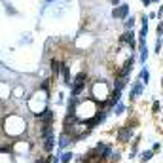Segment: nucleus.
I'll use <instances>...</instances> for the list:
<instances>
[{
  "label": "nucleus",
  "mask_w": 163,
  "mask_h": 163,
  "mask_svg": "<svg viewBox=\"0 0 163 163\" xmlns=\"http://www.w3.org/2000/svg\"><path fill=\"white\" fill-rule=\"evenodd\" d=\"M53 146H55V138H53V137L46 138V142H44V150H46V152H51V150H53Z\"/></svg>",
  "instance_id": "obj_14"
},
{
  "label": "nucleus",
  "mask_w": 163,
  "mask_h": 163,
  "mask_svg": "<svg viewBox=\"0 0 163 163\" xmlns=\"http://www.w3.org/2000/svg\"><path fill=\"white\" fill-rule=\"evenodd\" d=\"M148 78H150L148 70H146V68H142V70H140V80L144 82V83H148Z\"/></svg>",
  "instance_id": "obj_19"
},
{
  "label": "nucleus",
  "mask_w": 163,
  "mask_h": 163,
  "mask_svg": "<svg viewBox=\"0 0 163 163\" xmlns=\"http://www.w3.org/2000/svg\"><path fill=\"white\" fill-rule=\"evenodd\" d=\"M133 25H135V19H133V17H129V19L125 21V29H129V30H131V27H133Z\"/></svg>",
  "instance_id": "obj_21"
},
{
  "label": "nucleus",
  "mask_w": 163,
  "mask_h": 163,
  "mask_svg": "<svg viewBox=\"0 0 163 163\" xmlns=\"http://www.w3.org/2000/svg\"><path fill=\"white\" fill-rule=\"evenodd\" d=\"M123 110H125V106H123V104H120V102H118V104H116V114H121Z\"/></svg>",
  "instance_id": "obj_22"
},
{
  "label": "nucleus",
  "mask_w": 163,
  "mask_h": 163,
  "mask_svg": "<svg viewBox=\"0 0 163 163\" xmlns=\"http://www.w3.org/2000/svg\"><path fill=\"white\" fill-rule=\"evenodd\" d=\"M97 150L102 154V157H104V159H106V157H110V156H112V148H110V146H104V144H97Z\"/></svg>",
  "instance_id": "obj_9"
},
{
  "label": "nucleus",
  "mask_w": 163,
  "mask_h": 163,
  "mask_svg": "<svg viewBox=\"0 0 163 163\" xmlns=\"http://www.w3.org/2000/svg\"><path fill=\"white\" fill-rule=\"evenodd\" d=\"M127 13H129V6H127V4H121L120 8L114 10V17H125Z\"/></svg>",
  "instance_id": "obj_7"
},
{
  "label": "nucleus",
  "mask_w": 163,
  "mask_h": 163,
  "mask_svg": "<svg viewBox=\"0 0 163 163\" xmlns=\"http://www.w3.org/2000/svg\"><path fill=\"white\" fill-rule=\"evenodd\" d=\"M42 138H44V140H46V138H49V137H53V125H51V123H49V125H44V129H42Z\"/></svg>",
  "instance_id": "obj_12"
},
{
  "label": "nucleus",
  "mask_w": 163,
  "mask_h": 163,
  "mask_svg": "<svg viewBox=\"0 0 163 163\" xmlns=\"http://www.w3.org/2000/svg\"><path fill=\"white\" fill-rule=\"evenodd\" d=\"M163 32V23H159V25H157V34H161Z\"/></svg>",
  "instance_id": "obj_25"
},
{
  "label": "nucleus",
  "mask_w": 163,
  "mask_h": 163,
  "mask_svg": "<svg viewBox=\"0 0 163 163\" xmlns=\"http://www.w3.org/2000/svg\"><path fill=\"white\" fill-rule=\"evenodd\" d=\"M120 99H121V91H120V89H114V93L110 95V99H108V104H110V106L118 104V102H120Z\"/></svg>",
  "instance_id": "obj_8"
},
{
  "label": "nucleus",
  "mask_w": 163,
  "mask_h": 163,
  "mask_svg": "<svg viewBox=\"0 0 163 163\" xmlns=\"http://www.w3.org/2000/svg\"><path fill=\"white\" fill-rule=\"evenodd\" d=\"M140 61H146L148 59V49H146V38H140Z\"/></svg>",
  "instance_id": "obj_10"
},
{
  "label": "nucleus",
  "mask_w": 163,
  "mask_h": 163,
  "mask_svg": "<svg viewBox=\"0 0 163 163\" xmlns=\"http://www.w3.org/2000/svg\"><path fill=\"white\" fill-rule=\"evenodd\" d=\"M70 142H72V137H70V135L66 137V133H65V135L61 137V140H59V146H61V148H66V146H68Z\"/></svg>",
  "instance_id": "obj_15"
},
{
  "label": "nucleus",
  "mask_w": 163,
  "mask_h": 163,
  "mask_svg": "<svg viewBox=\"0 0 163 163\" xmlns=\"http://www.w3.org/2000/svg\"><path fill=\"white\" fill-rule=\"evenodd\" d=\"M133 34H135V32H131V30H129V32H125V34L121 36V42H129V46L135 47V36H133Z\"/></svg>",
  "instance_id": "obj_13"
},
{
  "label": "nucleus",
  "mask_w": 163,
  "mask_h": 163,
  "mask_svg": "<svg viewBox=\"0 0 163 163\" xmlns=\"http://www.w3.org/2000/svg\"><path fill=\"white\" fill-rule=\"evenodd\" d=\"M91 95H93L95 101H99V102L102 104L106 99H110L108 95H112V93L108 91V85H106V82H95L93 87H91Z\"/></svg>",
  "instance_id": "obj_2"
},
{
  "label": "nucleus",
  "mask_w": 163,
  "mask_h": 163,
  "mask_svg": "<svg viewBox=\"0 0 163 163\" xmlns=\"http://www.w3.org/2000/svg\"><path fill=\"white\" fill-rule=\"evenodd\" d=\"M13 95H15L17 99H21V97H25V91H23L21 87H15V89H13Z\"/></svg>",
  "instance_id": "obj_20"
},
{
  "label": "nucleus",
  "mask_w": 163,
  "mask_h": 163,
  "mask_svg": "<svg viewBox=\"0 0 163 163\" xmlns=\"http://www.w3.org/2000/svg\"><path fill=\"white\" fill-rule=\"evenodd\" d=\"M27 127V123L23 118L19 116H8L6 120H4V133H8L10 137H15V135L23 133Z\"/></svg>",
  "instance_id": "obj_1"
},
{
  "label": "nucleus",
  "mask_w": 163,
  "mask_h": 163,
  "mask_svg": "<svg viewBox=\"0 0 163 163\" xmlns=\"http://www.w3.org/2000/svg\"><path fill=\"white\" fill-rule=\"evenodd\" d=\"M51 72H53V76H57V74L61 72V63L51 61Z\"/></svg>",
  "instance_id": "obj_17"
},
{
  "label": "nucleus",
  "mask_w": 163,
  "mask_h": 163,
  "mask_svg": "<svg viewBox=\"0 0 163 163\" xmlns=\"http://www.w3.org/2000/svg\"><path fill=\"white\" fill-rule=\"evenodd\" d=\"M152 156H154V150H146V152L140 154V159L142 161H148V159H152Z\"/></svg>",
  "instance_id": "obj_18"
},
{
  "label": "nucleus",
  "mask_w": 163,
  "mask_h": 163,
  "mask_svg": "<svg viewBox=\"0 0 163 163\" xmlns=\"http://www.w3.org/2000/svg\"><path fill=\"white\" fill-rule=\"evenodd\" d=\"M159 51H161V40L157 38V42H156V53H159Z\"/></svg>",
  "instance_id": "obj_23"
},
{
  "label": "nucleus",
  "mask_w": 163,
  "mask_h": 163,
  "mask_svg": "<svg viewBox=\"0 0 163 163\" xmlns=\"http://www.w3.org/2000/svg\"><path fill=\"white\" fill-rule=\"evenodd\" d=\"M142 85H146L142 80H138V83H135V87H133V91H131V95H133L135 99L137 97H140V93H142Z\"/></svg>",
  "instance_id": "obj_11"
},
{
  "label": "nucleus",
  "mask_w": 163,
  "mask_h": 163,
  "mask_svg": "<svg viewBox=\"0 0 163 163\" xmlns=\"http://www.w3.org/2000/svg\"><path fill=\"white\" fill-rule=\"evenodd\" d=\"M159 148H161V146H159V142H156V144H154V148H152V150H154V152H157V150H159Z\"/></svg>",
  "instance_id": "obj_26"
},
{
  "label": "nucleus",
  "mask_w": 163,
  "mask_h": 163,
  "mask_svg": "<svg viewBox=\"0 0 163 163\" xmlns=\"http://www.w3.org/2000/svg\"><path fill=\"white\" fill-rule=\"evenodd\" d=\"M83 85H85V74L80 72L76 76V80L72 82V97H78V95H80V91L83 89Z\"/></svg>",
  "instance_id": "obj_3"
},
{
  "label": "nucleus",
  "mask_w": 163,
  "mask_h": 163,
  "mask_svg": "<svg viewBox=\"0 0 163 163\" xmlns=\"http://www.w3.org/2000/svg\"><path fill=\"white\" fill-rule=\"evenodd\" d=\"M152 110H154V112H159V102H154V104H152Z\"/></svg>",
  "instance_id": "obj_24"
},
{
  "label": "nucleus",
  "mask_w": 163,
  "mask_h": 163,
  "mask_svg": "<svg viewBox=\"0 0 163 163\" xmlns=\"http://www.w3.org/2000/svg\"><path fill=\"white\" fill-rule=\"evenodd\" d=\"M131 135H133V127H121L120 131H118V140L120 142H127L131 138Z\"/></svg>",
  "instance_id": "obj_6"
},
{
  "label": "nucleus",
  "mask_w": 163,
  "mask_h": 163,
  "mask_svg": "<svg viewBox=\"0 0 163 163\" xmlns=\"http://www.w3.org/2000/svg\"><path fill=\"white\" fill-rule=\"evenodd\" d=\"M72 156H74L72 152H63L61 154V163H70L72 161Z\"/></svg>",
  "instance_id": "obj_16"
},
{
  "label": "nucleus",
  "mask_w": 163,
  "mask_h": 163,
  "mask_svg": "<svg viewBox=\"0 0 163 163\" xmlns=\"http://www.w3.org/2000/svg\"><path fill=\"white\" fill-rule=\"evenodd\" d=\"M53 118H55V114H53V110H49V108L42 110V112L38 114V121L44 123V125H49V123H53Z\"/></svg>",
  "instance_id": "obj_5"
},
{
  "label": "nucleus",
  "mask_w": 163,
  "mask_h": 163,
  "mask_svg": "<svg viewBox=\"0 0 163 163\" xmlns=\"http://www.w3.org/2000/svg\"><path fill=\"white\" fill-rule=\"evenodd\" d=\"M47 2H51V0H47Z\"/></svg>",
  "instance_id": "obj_28"
},
{
  "label": "nucleus",
  "mask_w": 163,
  "mask_h": 163,
  "mask_svg": "<svg viewBox=\"0 0 163 163\" xmlns=\"http://www.w3.org/2000/svg\"><path fill=\"white\" fill-rule=\"evenodd\" d=\"M110 2H112V4H114V6H116V4H118V2H120V0H110Z\"/></svg>",
  "instance_id": "obj_27"
},
{
  "label": "nucleus",
  "mask_w": 163,
  "mask_h": 163,
  "mask_svg": "<svg viewBox=\"0 0 163 163\" xmlns=\"http://www.w3.org/2000/svg\"><path fill=\"white\" fill-rule=\"evenodd\" d=\"M131 68H133V57H129L125 63H123V66H121L120 70H118L116 78H118V80H125V78H127V74L131 72Z\"/></svg>",
  "instance_id": "obj_4"
}]
</instances>
